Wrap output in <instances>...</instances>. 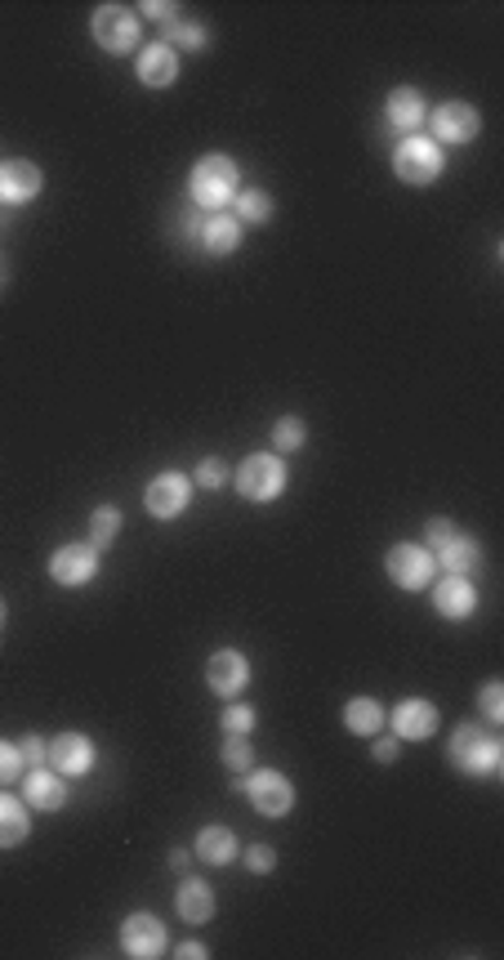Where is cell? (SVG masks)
Instances as JSON below:
<instances>
[{"label": "cell", "mask_w": 504, "mask_h": 960, "mask_svg": "<svg viewBox=\"0 0 504 960\" xmlns=\"http://www.w3.org/2000/svg\"><path fill=\"white\" fill-rule=\"evenodd\" d=\"M196 858L211 867H228L237 858V835L228 826H201L196 835Z\"/></svg>", "instance_id": "cell-22"}, {"label": "cell", "mask_w": 504, "mask_h": 960, "mask_svg": "<svg viewBox=\"0 0 504 960\" xmlns=\"http://www.w3.org/2000/svg\"><path fill=\"white\" fill-rule=\"evenodd\" d=\"M161 36H165V45H183V50H206V41H211L206 28H201V23H187V19L165 23Z\"/></svg>", "instance_id": "cell-29"}, {"label": "cell", "mask_w": 504, "mask_h": 960, "mask_svg": "<svg viewBox=\"0 0 504 960\" xmlns=\"http://www.w3.org/2000/svg\"><path fill=\"white\" fill-rule=\"evenodd\" d=\"M121 951L135 960H157L165 951V925L152 911H135L121 925Z\"/></svg>", "instance_id": "cell-10"}, {"label": "cell", "mask_w": 504, "mask_h": 960, "mask_svg": "<svg viewBox=\"0 0 504 960\" xmlns=\"http://www.w3.org/2000/svg\"><path fill=\"white\" fill-rule=\"evenodd\" d=\"M135 76H139L148 89H165V85H174V76H179V54H174V45L157 41V45L139 50V59H135Z\"/></svg>", "instance_id": "cell-19"}, {"label": "cell", "mask_w": 504, "mask_h": 960, "mask_svg": "<svg viewBox=\"0 0 504 960\" xmlns=\"http://www.w3.org/2000/svg\"><path fill=\"white\" fill-rule=\"evenodd\" d=\"M196 242L206 255H233L242 246V220L228 215V210H215V215H201V229H196Z\"/></svg>", "instance_id": "cell-18"}, {"label": "cell", "mask_w": 504, "mask_h": 960, "mask_svg": "<svg viewBox=\"0 0 504 960\" xmlns=\"http://www.w3.org/2000/svg\"><path fill=\"white\" fill-rule=\"evenodd\" d=\"M433 563H442L447 572L469 577V568L478 563V541H473V537H451L442 550H433Z\"/></svg>", "instance_id": "cell-25"}, {"label": "cell", "mask_w": 504, "mask_h": 960, "mask_svg": "<svg viewBox=\"0 0 504 960\" xmlns=\"http://www.w3.org/2000/svg\"><path fill=\"white\" fill-rule=\"evenodd\" d=\"M371 756H375L379 764H393V760H397V737H375V746H371Z\"/></svg>", "instance_id": "cell-39"}, {"label": "cell", "mask_w": 504, "mask_h": 960, "mask_svg": "<svg viewBox=\"0 0 504 960\" xmlns=\"http://www.w3.org/2000/svg\"><path fill=\"white\" fill-rule=\"evenodd\" d=\"M433 732H438V706L433 701H420V697L397 701V710H393V737H401V741H429Z\"/></svg>", "instance_id": "cell-14"}, {"label": "cell", "mask_w": 504, "mask_h": 960, "mask_svg": "<svg viewBox=\"0 0 504 960\" xmlns=\"http://www.w3.org/2000/svg\"><path fill=\"white\" fill-rule=\"evenodd\" d=\"M219 724H224V732L250 737V732H255V724H259V715H255V706H242V701H233V706H224Z\"/></svg>", "instance_id": "cell-32"}, {"label": "cell", "mask_w": 504, "mask_h": 960, "mask_svg": "<svg viewBox=\"0 0 504 960\" xmlns=\"http://www.w3.org/2000/svg\"><path fill=\"white\" fill-rule=\"evenodd\" d=\"M242 791L250 795V804L264 813V817H286L294 809V787L290 778H281L277 769H259L250 778H242Z\"/></svg>", "instance_id": "cell-6"}, {"label": "cell", "mask_w": 504, "mask_h": 960, "mask_svg": "<svg viewBox=\"0 0 504 960\" xmlns=\"http://www.w3.org/2000/svg\"><path fill=\"white\" fill-rule=\"evenodd\" d=\"M206 684H211V693H219V697H237V693L250 684V662H246L237 648H219V653L206 662Z\"/></svg>", "instance_id": "cell-16"}, {"label": "cell", "mask_w": 504, "mask_h": 960, "mask_svg": "<svg viewBox=\"0 0 504 960\" xmlns=\"http://www.w3.org/2000/svg\"><path fill=\"white\" fill-rule=\"evenodd\" d=\"M478 130H482V117H478L473 103H460V98L438 103V113H433V144H469V139H478Z\"/></svg>", "instance_id": "cell-9"}, {"label": "cell", "mask_w": 504, "mask_h": 960, "mask_svg": "<svg viewBox=\"0 0 504 960\" xmlns=\"http://www.w3.org/2000/svg\"><path fill=\"white\" fill-rule=\"evenodd\" d=\"M309 443V424L299 420V415H281L277 424H272V447L277 452H299Z\"/></svg>", "instance_id": "cell-28"}, {"label": "cell", "mask_w": 504, "mask_h": 960, "mask_svg": "<svg viewBox=\"0 0 504 960\" xmlns=\"http://www.w3.org/2000/svg\"><path fill=\"white\" fill-rule=\"evenodd\" d=\"M237 492L246 496V500H255V505H264V500H277L281 492H286V470H281V461L277 456H246L242 465H237Z\"/></svg>", "instance_id": "cell-5"}, {"label": "cell", "mask_w": 504, "mask_h": 960, "mask_svg": "<svg viewBox=\"0 0 504 960\" xmlns=\"http://www.w3.org/2000/svg\"><path fill=\"white\" fill-rule=\"evenodd\" d=\"M384 117H388V126L397 130V135H416L425 122H429V108H425V98H420V89H411V85H397L393 94H388V103H384Z\"/></svg>", "instance_id": "cell-17"}, {"label": "cell", "mask_w": 504, "mask_h": 960, "mask_svg": "<svg viewBox=\"0 0 504 960\" xmlns=\"http://www.w3.org/2000/svg\"><path fill=\"white\" fill-rule=\"evenodd\" d=\"M50 577L58 586H72V590L89 586L98 577V550L94 546H63V550H54L50 555Z\"/></svg>", "instance_id": "cell-11"}, {"label": "cell", "mask_w": 504, "mask_h": 960, "mask_svg": "<svg viewBox=\"0 0 504 960\" xmlns=\"http://www.w3.org/2000/svg\"><path fill=\"white\" fill-rule=\"evenodd\" d=\"M433 608L447 616V621H469L478 612V590L469 577L460 572H447L438 586H433Z\"/></svg>", "instance_id": "cell-15"}, {"label": "cell", "mask_w": 504, "mask_h": 960, "mask_svg": "<svg viewBox=\"0 0 504 960\" xmlns=\"http://www.w3.org/2000/svg\"><path fill=\"white\" fill-rule=\"evenodd\" d=\"M174 911H179L183 920H192V925H206V920L215 916V894H211V885H206V880H183L179 894H174Z\"/></svg>", "instance_id": "cell-21"}, {"label": "cell", "mask_w": 504, "mask_h": 960, "mask_svg": "<svg viewBox=\"0 0 504 960\" xmlns=\"http://www.w3.org/2000/svg\"><path fill=\"white\" fill-rule=\"evenodd\" d=\"M224 764L228 769H237V773H246V769H255V746H250V737H237V732H228V741H224Z\"/></svg>", "instance_id": "cell-30"}, {"label": "cell", "mask_w": 504, "mask_h": 960, "mask_svg": "<svg viewBox=\"0 0 504 960\" xmlns=\"http://www.w3.org/2000/svg\"><path fill=\"white\" fill-rule=\"evenodd\" d=\"M393 170H397V179H401V183H416V188L433 183V179L447 170L442 144H433V139H425V135L401 139V144H397V152H393Z\"/></svg>", "instance_id": "cell-3"}, {"label": "cell", "mask_w": 504, "mask_h": 960, "mask_svg": "<svg viewBox=\"0 0 504 960\" xmlns=\"http://www.w3.org/2000/svg\"><path fill=\"white\" fill-rule=\"evenodd\" d=\"M6 616H10V612H6V599H0V630H6Z\"/></svg>", "instance_id": "cell-41"}, {"label": "cell", "mask_w": 504, "mask_h": 960, "mask_svg": "<svg viewBox=\"0 0 504 960\" xmlns=\"http://www.w3.org/2000/svg\"><path fill=\"white\" fill-rule=\"evenodd\" d=\"M478 710H482L486 724H504V684H500V679H486V684H482Z\"/></svg>", "instance_id": "cell-31"}, {"label": "cell", "mask_w": 504, "mask_h": 960, "mask_svg": "<svg viewBox=\"0 0 504 960\" xmlns=\"http://www.w3.org/2000/svg\"><path fill=\"white\" fill-rule=\"evenodd\" d=\"M23 804H32V809H41V813H58V809L67 804L63 778L50 773V769H28V773H23Z\"/></svg>", "instance_id": "cell-20"}, {"label": "cell", "mask_w": 504, "mask_h": 960, "mask_svg": "<svg viewBox=\"0 0 504 960\" xmlns=\"http://www.w3.org/2000/svg\"><path fill=\"white\" fill-rule=\"evenodd\" d=\"M224 483H228V465L219 456H206L192 474V487H224Z\"/></svg>", "instance_id": "cell-34"}, {"label": "cell", "mask_w": 504, "mask_h": 960, "mask_svg": "<svg viewBox=\"0 0 504 960\" xmlns=\"http://www.w3.org/2000/svg\"><path fill=\"white\" fill-rule=\"evenodd\" d=\"M237 183H242L237 161L224 157V152H211V157H201V161L192 166V175H187V197H192V205L201 210V215H215V210H224V205L237 197Z\"/></svg>", "instance_id": "cell-1"}, {"label": "cell", "mask_w": 504, "mask_h": 960, "mask_svg": "<svg viewBox=\"0 0 504 960\" xmlns=\"http://www.w3.org/2000/svg\"><path fill=\"white\" fill-rule=\"evenodd\" d=\"M117 531H121V509H117V505H98L94 518H89V546H94V550L112 546Z\"/></svg>", "instance_id": "cell-26"}, {"label": "cell", "mask_w": 504, "mask_h": 960, "mask_svg": "<svg viewBox=\"0 0 504 960\" xmlns=\"http://www.w3.org/2000/svg\"><path fill=\"white\" fill-rule=\"evenodd\" d=\"M23 773H28V764H23V751H19V741H0V787L19 782Z\"/></svg>", "instance_id": "cell-33"}, {"label": "cell", "mask_w": 504, "mask_h": 960, "mask_svg": "<svg viewBox=\"0 0 504 960\" xmlns=\"http://www.w3.org/2000/svg\"><path fill=\"white\" fill-rule=\"evenodd\" d=\"M174 956L179 960H206V947H201V942H183V947H174Z\"/></svg>", "instance_id": "cell-40"}, {"label": "cell", "mask_w": 504, "mask_h": 960, "mask_svg": "<svg viewBox=\"0 0 504 960\" xmlns=\"http://www.w3.org/2000/svg\"><path fill=\"white\" fill-rule=\"evenodd\" d=\"M384 572L393 577V586H397V590H425V586L433 581V555H429L425 546L401 541V546H393V550H388V559H384Z\"/></svg>", "instance_id": "cell-7"}, {"label": "cell", "mask_w": 504, "mask_h": 960, "mask_svg": "<svg viewBox=\"0 0 504 960\" xmlns=\"http://www.w3.org/2000/svg\"><path fill=\"white\" fill-rule=\"evenodd\" d=\"M45 188L41 166L14 157V161H0V205H28L36 192Z\"/></svg>", "instance_id": "cell-12"}, {"label": "cell", "mask_w": 504, "mask_h": 960, "mask_svg": "<svg viewBox=\"0 0 504 960\" xmlns=\"http://www.w3.org/2000/svg\"><path fill=\"white\" fill-rule=\"evenodd\" d=\"M447 756H451V764H455L460 773H469V778H491V773L504 764V746H500L495 732H482V728H473V724H460V728L451 732V741H447Z\"/></svg>", "instance_id": "cell-2"}, {"label": "cell", "mask_w": 504, "mask_h": 960, "mask_svg": "<svg viewBox=\"0 0 504 960\" xmlns=\"http://www.w3.org/2000/svg\"><path fill=\"white\" fill-rule=\"evenodd\" d=\"M139 14H143V19H152L157 28H165V23H174V19H179V10L170 6V0H148V6H143Z\"/></svg>", "instance_id": "cell-38"}, {"label": "cell", "mask_w": 504, "mask_h": 960, "mask_svg": "<svg viewBox=\"0 0 504 960\" xmlns=\"http://www.w3.org/2000/svg\"><path fill=\"white\" fill-rule=\"evenodd\" d=\"M28 831H32V817H28L23 800L0 791V848H19L28 840Z\"/></svg>", "instance_id": "cell-23"}, {"label": "cell", "mask_w": 504, "mask_h": 960, "mask_svg": "<svg viewBox=\"0 0 504 960\" xmlns=\"http://www.w3.org/2000/svg\"><path fill=\"white\" fill-rule=\"evenodd\" d=\"M233 205H237V220H242V224H268V220H272V197H268L264 188L237 192Z\"/></svg>", "instance_id": "cell-27"}, {"label": "cell", "mask_w": 504, "mask_h": 960, "mask_svg": "<svg viewBox=\"0 0 504 960\" xmlns=\"http://www.w3.org/2000/svg\"><path fill=\"white\" fill-rule=\"evenodd\" d=\"M143 505H148V514L161 518V523L179 518V514L192 505V478H187V474H174V470L157 474V478L148 483V492H143Z\"/></svg>", "instance_id": "cell-8"}, {"label": "cell", "mask_w": 504, "mask_h": 960, "mask_svg": "<svg viewBox=\"0 0 504 960\" xmlns=\"http://www.w3.org/2000/svg\"><path fill=\"white\" fill-rule=\"evenodd\" d=\"M344 724H348V732H357V737H375V732L384 728V706H379L375 697H353V701L344 706Z\"/></svg>", "instance_id": "cell-24"}, {"label": "cell", "mask_w": 504, "mask_h": 960, "mask_svg": "<svg viewBox=\"0 0 504 960\" xmlns=\"http://www.w3.org/2000/svg\"><path fill=\"white\" fill-rule=\"evenodd\" d=\"M451 537H460L451 518H429V555H433V550H442Z\"/></svg>", "instance_id": "cell-37"}, {"label": "cell", "mask_w": 504, "mask_h": 960, "mask_svg": "<svg viewBox=\"0 0 504 960\" xmlns=\"http://www.w3.org/2000/svg\"><path fill=\"white\" fill-rule=\"evenodd\" d=\"M50 764L63 773V778H85L94 769V741L85 732H58L50 741Z\"/></svg>", "instance_id": "cell-13"}, {"label": "cell", "mask_w": 504, "mask_h": 960, "mask_svg": "<svg viewBox=\"0 0 504 960\" xmlns=\"http://www.w3.org/2000/svg\"><path fill=\"white\" fill-rule=\"evenodd\" d=\"M246 867H250L255 876H268V872L277 867V848H268V844H250V848H246Z\"/></svg>", "instance_id": "cell-36"}, {"label": "cell", "mask_w": 504, "mask_h": 960, "mask_svg": "<svg viewBox=\"0 0 504 960\" xmlns=\"http://www.w3.org/2000/svg\"><path fill=\"white\" fill-rule=\"evenodd\" d=\"M19 751H23V764H28V769H41V764L50 760V746L41 741V732H28V737L19 741Z\"/></svg>", "instance_id": "cell-35"}, {"label": "cell", "mask_w": 504, "mask_h": 960, "mask_svg": "<svg viewBox=\"0 0 504 960\" xmlns=\"http://www.w3.org/2000/svg\"><path fill=\"white\" fill-rule=\"evenodd\" d=\"M89 32H94L98 50H108V54L139 50V14L130 6H98L89 19Z\"/></svg>", "instance_id": "cell-4"}]
</instances>
